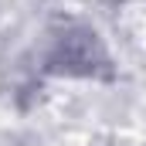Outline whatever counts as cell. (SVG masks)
Instances as JSON below:
<instances>
[{
    "mask_svg": "<svg viewBox=\"0 0 146 146\" xmlns=\"http://www.w3.org/2000/svg\"><path fill=\"white\" fill-rule=\"evenodd\" d=\"M119 44L129 54L146 58V0L122 7V14H119Z\"/></svg>",
    "mask_w": 146,
    "mask_h": 146,
    "instance_id": "cell-1",
    "label": "cell"
}]
</instances>
